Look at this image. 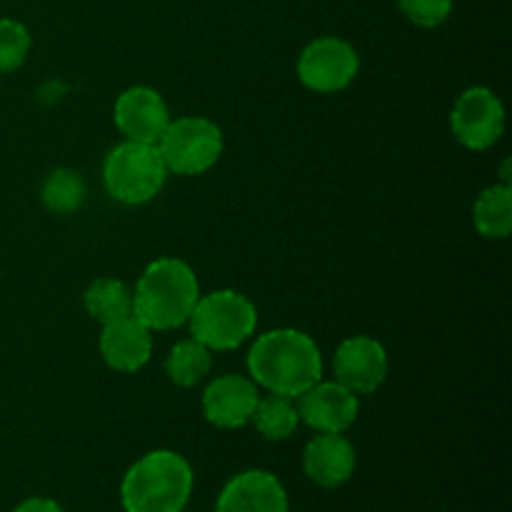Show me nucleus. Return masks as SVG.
Listing matches in <instances>:
<instances>
[{
	"label": "nucleus",
	"mask_w": 512,
	"mask_h": 512,
	"mask_svg": "<svg viewBox=\"0 0 512 512\" xmlns=\"http://www.w3.org/2000/svg\"><path fill=\"white\" fill-rule=\"evenodd\" d=\"M215 512H290V500L278 475L243 470L220 490Z\"/></svg>",
	"instance_id": "obj_13"
},
{
	"label": "nucleus",
	"mask_w": 512,
	"mask_h": 512,
	"mask_svg": "<svg viewBox=\"0 0 512 512\" xmlns=\"http://www.w3.org/2000/svg\"><path fill=\"white\" fill-rule=\"evenodd\" d=\"M85 198V183L75 170L60 168L45 178L43 190H40V200L50 213H73L80 208Z\"/></svg>",
	"instance_id": "obj_20"
},
{
	"label": "nucleus",
	"mask_w": 512,
	"mask_h": 512,
	"mask_svg": "<svg viewBox=\"0 0 512 512\" xmlns=\"http://www.w3.org/2000/svg\"><path fill=\"white\" fill-rule=\"evenodd\" d=\"M475 230L485 240H505L512 230V188L498 183L485 188L473 205Z\"/></svg>",
	"instance_id": "obj_16"
},
{
	"label": "nucleus",
	"mask_w": 512,
	"mask_h": 512,
	"mask_svg": "<svg viewBox=\"0 0 512 512\" xmlns=\"http://www.w3.org/2000/svg\"><path fill=\"white\" fill-rule=\"evenodd\" d=\"M248 373L268 393L295 400L323 380V355L303 330L278 328L255 340L248 353Z\"/></svg>",
	"instance_id": "obj_1"
},
{
	"label": "nucleus",
	"mask_w": 512,
	"mask_h": 512,
	"mask_svg": "<svg viewBox=\"0 0 512 512\" xmlns=\"http://www.w3.org/2000/svg\"><path fill=\"white\" fill-rule=\"evenodd\" d=\"M398 8L418 28H438L453 15V0H398Z\"/></svg>",
	"instance_id": "obj_22"
},
{
	"label": "nucleus",
	"mask_w": 512,
	"mask_h": 512,
	"mask_svg": "<svg viewBox=\"0 0 512 512\" xmlns=\"http://www.w3.org/2000/svg\"><path fill=\"white\" fill-rule=\"evenodd\" d=\"M258 398V385L248 375H220L203 393L205 420L220 430L245 428L250 423V418H253Z\"/></svg>",
	"instance_id": "obj_12"
},
{
	"label": "nucleus",
	"mask_w": 512,
	"mask_h": 512,
	"mask_svg": "<svg viewBox=\"0 0 512 512\" xmlns=\"http://www.w3.org/2000/svg\"><path fill=\"white\" fill-rule=\"evenodd\" d=\"M193 465L175 450H153L135 460L120 483L125 512H183L193 495Z\"/></svg>",
	"instance_id": "obj_3"
},
{
	"label": "nucleus",
	"mask_w": 512,
	"mask_h": 512,
	"mask_svg": "<svg viewBox=\"0 0 512 512\" xmlns=\"http://www.w3.org/2000/svg\"><path fill=\"white\" fill-rule=\"evenodd\" d=\"M333 373L335 380L355 395H373L388 378V353L378 340L353 335L335 350Z\"/></svg>",
	"instance_id": "obj_10"
},
{
	"label": "nucleus",
	"mask_w": 512,
	"mask_h": 512,
	"mask_svg": "<svg viewBox=\"0 0 512 512\" xmlns=\"http://www.w3.org/2000/svg\"><path fill=\"white\" fill-rule=\"evenodd\" d=\"M300 423L308 425L315 433H345L353 428L360 413V400L353 390L340 385L338 380L333 383H315L313 388L298 395Z\"/></svg>",
	"instance_id": "obj_11"
},
{
	"label": "nucleus",
	"mask_w": 512,
	"mask_h": 512,
	"mask_svg": "<svg viewBox=\"0 0 512 512\" xmlns=\"http://www.w3.org/2000/svg\"><path fill=\"white\" fill-rule=\"evenodd\" d=\"M210 368H213V353L195 338L175 343L165 360V373H168L170 383L178 388L198 385L210 373Z\"/></svg>",
	"instance_id": "obj_18"
},
{
	"label": "nucleus",
	"mask_w": 512,
	"mask_h": 512,
	"mask_svg": "<svg viewBox=\"0 0 512 512\" xmlns=\"http://www.w3.org/2000/svg\"><path fill=\"white\" fill-rule=\"evenodd\" d=\"M13 512H65L53 498H28Z\"/></svg>",
	"instance_id": "obj_23"
},
{
	"label": "nucleus",
	"mask_w": 512,
	"mask_h": 512,
	"mask_svg": "<svg viewBox=\"0 0 512 512\" xmlns=\"http://www.w3.org/2000/svg\"><path fill=\"white\" fill-rule=\"evenodd\" d=\"M85 313L100 325L133 315V290L118 278H98L83 293Z\"/></svg>",
	"instance_id": "obj_17"
},
{
	"label": "nucleus",
	"mask_w": 512,
	"mask_h": 512,
	"mask_svg": "<svg viewBox=\"0 0 512 512\" xmlns=\"http://www.w3.org/2000/svg\"><path fill=\"white\" fill-rule=\"evenodd\" d=\"M33 38L20 20L0 18V73H15L28 60Z\"/></svg>",
	"instance_id": "obj_21"
},
{
	"label": "nucleus",
	"mask_w": 512,
	"mask_h": 512,
	"mask_svg": "<svg viewBox=\"0 0 512 512\" xmlns=\"http://www.w3.org/2000/svg\"><path fill=\"white\" fill-rule=\"evenodd\" d=\"M168 168L158 145L125 143L115 145L103 163V183L113 200L125 205L150 203L163 190Z\"/></svg>",
	"instance_id": "obj_5"
},
{
	"label": "nucleus",
	"mask_w": 512,
	"mask_h": 512,
	"mask_svg": "<svg viewBox=\"0 0 512 512\" xmlns=\"http://www.w3.org/2000/svg\"><path fill=\"white\" fill-rule=\"evenodd\" d=\"M100 355L118 373H138L153 355V330L135 315L113 320L100 333Z\"/></svg>",
	"instance_id": "obj_14"
},
{
	"label": "nucleus",
	"mask_w": 512,
	"mask_h": 512,
	"mask_svg": "<svg viewBox=\"0 0 512 512\" xmlns=\"http://www.w3.org/2000/svg\"><path fill=\"white\" fill-rule=\"evenodd\" d=\"M450 128L468 150H488L505 130V105L490 88L475 85L458 95L450 113Z\"/></svg>",
	"instance_id": "obj_8"
},
{
	"label": "nucleus",
	"mask_w": 512,
	"mask_h": 512,
	"mask_svg": "<svg viewBox=\"0 0 512 512\" xmlns=\"http://www.w3.org/2000/svg\"><path fill=\"white\" fill-rule=\"evenodd\" d=\"M225 148L223 130L200 115H183L170 120L158 150L168 173L175 175H203L220 160Z\"/></svg>",
	"instance_id": "obj_6"
},
{
	"label": "nucleus",
	"mask_w": 512,
	"mask_h": 512,
	"mask_svg": "<svg viewBox=\"0 0 512 512\" xmlns=\"http://www.w3.org/2000/svg\"><path fill=\"white\" fill-rule=\"evenodd\" d=\"M190 335L210 353L235 350L258 328V310L238 290H215L200 295L188 320Z\"/></svg>",
	"instance_id": "obj_4"
},
{
	"label": "nucleus",
	"mask_w": 512,
	"mask_h": 512,
	"mask_svg": "<svg viewBox=\"0 0 512 512\" xmlns=\"http://www.w3.org/2000/svg\"><path fill=\"white\" fill-rule=\"evenodd\" d=\"M358 465L353 443L343 433H318L303 450V470L320 488H340Z\"/></svg>",
	"instance_id": "obj_15"
},
{
	"label": "nucleus",
	"mask_w": 512,
	"mask_h": 512,
	"mask_svg": "<svg viewBox=\"0 0 512 512\" xmlns=\"http://www.w3.org/2000/svg\"><path fill=\"white\" fill-rule=\"evenodd\" d=\"M250 423L255 425V430H258L265 440L280 443V440H288L290 435L298 430L300 415L293 398L270 393L265 395V398H258V405H255Z\"/></svg>",
	"instance_id": "obj_19"
},
{
	"label": "nucleus",
	"mask_w": 512,
	"mask_h": 512,
	"mask_svg": "<svg viewBox=\"0 0 512 512\" xmlns=\"http://www.w3.org/2000/svg\"><path fill=\"white\" fill-rule=\"evenodd\" d=\"M183 512H188V510H183Z\"/></svg>",
	"instance_id": "obj_24"
},
{
	"label": "nucleus",
	"mask_w": 512,
	"mask_h": 512,
	"mask_svg": "<svg viewBox=\"0 0 512 512\" xmlns=\"http://www.w3.org/2000/svg\"><path fill=\"white\" fill-rule=\"evenodd\" d=\"M198 300L195 270L180 258H158L135 283L133 315L150 330H175L188 323Z\"/></svg>",
	"instance_id": "obj_2"
},
{
	"label": "nucleus",
	"mask_w": 512,
	"mask_h": 512,
	"mask_svg": "<svg viewBox=\"0 0 512 512\" xmlns=\"http://www.w3.org/2000/svg\"><path fill=\"white\" fill-rule=\"evenodd\" d=\"M113 120L125 140L158 145L173 118H170L168 103L158 90L148 88V85H133L115 100Z\"/></svg>",
	"instance_id": "obj_9"
},
{
	"label": "nucleus",
	"mask_w": 512,
	"mask_h": 512,
	"mask_svg": "<svg viewBox=\"0 0 512 512\" xmlns=\"http://www.w3.org/2000/svg\"><path fill=\"white\" fill-rule=\"evenodd\" d=\"M360 55L353 43L335 35L310 40L298 58V78L313 93H340L355 80Z\"/></svg>",
	"instance_id": "obj_7"
}]
</instances>
